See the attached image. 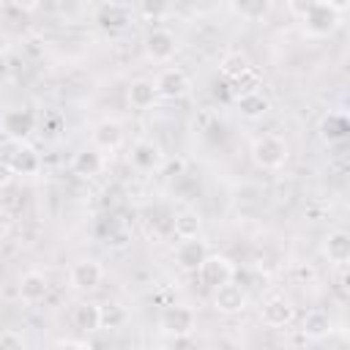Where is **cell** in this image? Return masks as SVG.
Listing matches in <instances>:
<instances>
[{
    "instance_id": "obj_1",
    "label": "cell",
    "mask_w": 350,
    "mask_h": 350,
    "mask_svg": "<svg viewBox=\"0 0 350 350\" xmlns=\"http://www.w3.org/2000/svg\"><path fill=\"white\" fill-rule=\"evenodd\" d=\"M295 11H301L304 30H306L312 38H325V36L336 33V27L342 25V14L347 11V3L314 0V3L295 5Z\"/></svg>"
},
{
    "instance_id": "obj_2",
    "label": "cell",
    "mask_w": 350,
    "mask_h": 350,
    "mask_svg": "<svg viewBox=\"0 0 350 350\" xmlns=\"http://www.w3.org/2000/svg\"><path fill=\"white\" fill-rule=\"evenodd\" d=\"M287 142L276 134H262L252 142V159L262 170H279L287 161Z\"/></svg>"
},
{
    "instance_id": "obj_3",
    "label": "cell",
    "mask_w": 350,
    "mask_h": 350,
    "mask_svg": "<svg viewBox=\"0 0 350 350\" xmlns=\"http://www.w3.org/2000/svg\"><path fill=\"white\" fill-rule=\"evenodd\" d=\"M194 323H197L194 309H191V306H183V304H170V306H164V309H161V317H159L161 331H164L167 336H175V339L189 336V334L194 331Z\"/></svg>"
},
{
    "instance_id": "obj_4",
    "label": "cell",
    "mask_w": 350,
    "mask_h": 350,
    "mask_svg": "<svg viewBox=\"0 0 350 350\" xmlns=\"http://www.w3.org/2000/svg\"><path fill=\"white\" fill-rule=\"evenodd\" d=\"M232 276H235V268L224 254H208L202 260V265L197 268V279L202 282L205 290H216L221 284H230Z\"/></svg>"
},
{
    "instance_id": "obj_5",
    "label": "cell",
    "mask_w": 350,
    "mask_h": 350,
    "mask_svg": "<svg viewBox=\"0 0 350 350\" xmlns=\"http://www.w3.org/2000/svg\"><path fill=\"white\" fill-rule=\"evenodd\" d=\"M36 123H38V118H36V112L30 109V107H14V109H5L3 112V118H0V126H3V131L11 137V139H27L33 131H36Z\"/></svg>"
},
{
    "instance_id": "obj_6",
    "label": "cell",
    "mask_w": 350,
    "mask_h": 350,
    "mask_svg": "<svg viewBox=\"0 0 350 350\" xmlns=\"http://www.w3.org/2000/svg\"><path fill=\"white\" fill-rule=\"evenodd\" d=\"M101 282H104V268H101V262L93 260V257L77 260V262L71 265V271H68V284H71L74 290H79V293H90V290H96Z\"/></svg>"
},
{
    "instance_id": "obj_7",
    "label": "cell",
    "mask_w": 350,
    "mask_h": 350,
    "mask_svg": "<svg viewBox=\"0 0 350 350\" xmlns=\"http://www.w3.org/2000/svg\"><path fill=\"white\" fill-rule=\"evenodd\" d=\"M153 88H156V96L159 98H180L189 93V77L183 68L178 66H167L156 74L153 79Z\"/></svg>"
},
{
    "instance_id": "obj_8",
    "label": "cell",
    "mask_w": 350,
    "mask_h": 350,
    "mask_svg": "<svg viewBox=\"0 0 350 350\" xmlns=\"http://www.w3.org/2000/svg\"><path fill=\"white\" fill-rule=\"evenodd\" d=\"M145 52H148V57L153 63H167L178 52V38L170 30H164V27H153L145 36Z\"/></svg>"
},
{
    "instance_id": "obj_9",
    "label": "cell",
    "mask_w": 350,
    "mask_h": 350,
    "mask_svg": "<svg viewBox=\"0 0 350 350\" xmlns=\"http://www.w3.org/2000/svg\"><path fill=\"white\" fill-rule=\"evenodd\" d=\"M293 317H295V306L284 295H271L260 306V320L268 328H284V325L293 323Z\"/></svg>"
},
{
    "instance_id": "obj_10",
    "label": "cell",
    "mask_w": 350,
    "mask_h": 350,
    "mask_svg": "<svg viewBox=\"0 0 350 350\" xmlns=\"http://www.w3.org/2000/svg\"><path fill=\"white\" fill-rule=\"evenodd\" d=\"M208 257V246L202 238H189V241H180L178 249H175V262L180 271L186 273H197V268L202 265V260Z\"/></svg>"
},
{
    "instance_id": "obj_11",
    "label": "cell",
    "mask_w": 350,
    "mask_h": 350,
    "mask_svg": "<svg viewBox=\"0 0 350 350\" xmlns=\"http://www.w3.org/2000/svg\"><path fill=\"white\" fill-rule=\"evenodd\" d=\"M246 304H249V298H246L243 287H238L232 282L213 290V309L221 314H241L246 309Z\"/></svg>"
},
{
    "instance_id": "obj_12",
    "label": "cell",
    "mask_w": 350,
    "mask_h": 350,
    "mask_svg": "<svg viewBox=\"0 0 350 350\" xmlns=\"http://www.w3.org/2000/svg\"><path fill=\"white\" fill-rule=\"evenodd\" d=\"M123 126L118 123V120H112V118H104V120H98L96 126H93V134H90V139H93V148L101 153V150H118L120 145H123Z\"/></svg>"
},
{
    "instance_id": "obj_13",
    "label": "cell",
    "mask_w": 350,
    "mask_h": 350,
    "mask_svg": "<svg viewBox=\"0 0 350 350\" xmlns=\"http://www.w3.org/2000/svg\"><path fill=\"white\" fill-rule=\"evenodd\" d=\"M129 159H131V164H134L137 170H142V172H153V170H159L161 161H164L161 148H159L153 139H139V142H134Z\"/></svg>"
},
{
    "instance_id": "obj_14",
    "label": "cell",
    "mask_w": 350,
    "mask_h": 350,
    "mask_svg": "<svg viewBox=\"0 0 350 350\" xmlns=\"http://www.w3.org/2000/svg\"><path fill=\"white\" fill-rule=\"evenodd\" d=\"M16 290H19V298L25 304H38L49 293V282H46V276L41 271H25L19 276V287Z\"/></svg>"
},
{
    "instance_id": "obj_15",
    "label": "cell",
    "mask_w": 350,
    "mask_h": 350,
    "mask_svg": "<svg viewBox=\"0 0 350 350\" xmlns=\"http://www.w3.org/2000/svg\"><path fill=\"white\" fill-rule=\"evenodd\" d=\"M331 331H334V320H331V314L323 312V309H309V312L304 314V320H301V334H304L306 339H312V342L325 339Z\"/></svg>"
},
{
    "instance_id": "obj_16",
    "label": "cell",
    "mask_w": 350,
    "mask_h": 350,
    "mask_svg": "<svg viewBox=\"0 0 350 350\" xmlns=\"http://www.w3.org/2000/svg\"><path fill=\"white\" fill-rule=\"evenodd\" d=\"M96 22L104 30H123L131 22V8L123 5V3H104L96 11Z\"/></svg>"
},
{
    "instance_id": "obj_17",
    "label": "cell",
    "mask_w": 350,
    "mask_h": 350,
    "mask_svg": "<svg viewBox=\"0 0 350 350\" xmlns=\"http://www.w3.org/2000/svg\"><path fill=\"white\" fill-rule=\"evenodd\" d=\"M323 254L334 265H345L350 260V235L345 230H334L323 238Z\"/></svg>"
},
{
    "instance_id": "obj_18",
    "label": "cell",
    "mask_w": 350,
    "mask_h": 350,
    "mask_svg": "<svg viewBox=\"0 0 350 350\" xmlns=\"http://www.w3.org/2000/svg\"><path fill=\"white\" fill-rule=\"evenodd\" d=\"M8 167L14 175H38L41 172V156L30 145H19L8 156Z\"/></svg>"
},
{
    "instance_id": "obj_19",
    "label": "cell",
    "mask_w": 350,
    "mask_h": 350,
    "mask_svg": "<svg viewBox=\"0 0 350 350\" xmlns=\"http://www.w3.org/2000/svg\"><path fill=\"white\" fill-rule=\"evenodd\" d=\"M101 167H104V159L96 148H82L71 159V172L79 178H96L101 172Z\"/></svg>"
},
{
    "instance_id": "obj_20",
    "label": "cell",
    "mask_w": 350,
    "mask_h": 350,
    "mask_svg": "<svg viewBox=\"0 0 350 350\" xmlns=\"http://www.w3.org/2000/svg\"><path fill=\"white\" fill-rule=\"evenodd\" d=\"M317 131H320L323 142H328V145H336V142H342V139L347 137V131H350V123H347V118H345L342 112H328V115L320 120Z\"/></svg>"
},
{
    "instance_id": "obj_21",
    "label": "cell",
    "mask_w": 350,
    "mask_h": 350,
    "mask_svg": "<svg viewBox=\"0 0 350 350\" xmlns=\"http://www.w3.org/2000/svg\"><path fill=\"white\" fill-rule=\"evenodd\" d=\"M71 325L79 331V334H96L101 325H98V304L93 301H82L74 306L71 312Z\"/></svg>"
},
{
    "instance_id": "obj_22",
    "label": "cell",
    "mask_w": 350,
    "mask_h": 350,
    "mask_svg": "<svg viewBox=\"0 0 350 350\" xmlns=\"http://www.w3.org/2000/svg\"><path fill=\"white\" fill-rule=\"evenodd\" d=\"M235 107H238V112H241L246 120H257V118H262V115L271 109V101H268L260 90H252V93L238 96V98H235Z\"/></svg>"
},
{
    "instance_id": "obj_23",
    "label": "cell",
    "mask_w": 350,
    "mask_h": 350,
    "mask_svg": "<svg viewBox=\"0 0 350 350\" xmlns=\"http://www.w3.org/2000/svg\"><path fill=\"white\" fill-rule=\"evenodd\" d=\"M156 88H153V79H134L129 85V104L134 109H150L156 104Z\"/></svg>"
},
{
    "instance_id": "obj_24",
    "label": "cell",
    "mask_w": 350,
    "mask_h": 350,
    "mask_svg": "<svg viewBox=\"0 0 350 350\" xmlns=\"http://www.w3.org/2000/svg\"><path fill=\"white\" fill-rule=\"evenodd\" d=\"M200 230H202V219H200L197 211H180V213H175V219H172V232H175L180 241L200 238Z\"/></svg>"
},
{
    "instance_id": "obj_25",
    "label": "cell",
    "mask_w": 350,
    "mask_h": 350,
    "mask_svg": "<svg viewBox=\"0 0 350 350\" xmlns=\"http://www.w3.org/2000/svg\"><path fill=\"white\" fill-rule=\"evenodd\" d=\"M129 320V312L120 304H98V325L112 331V328H123Z\"/></svg>"
},
{
    "instance_id": "obj_26",
    "label": "cell",
    "mask_w": 350,
    "mask_h": 350,
    "mask_svg": "<svg viewBox=\"0 0 350 350\" xmlns=\"http://www.w3.org/2000/svg\"><path fill=\"white\" fill-rule=\"evenodd\" d=\"M249 68H252V66H249V60H246L243 55H230V57L221 63V74H224L230 82H238Z\"/></svg>"
},
{
    "instance_id": "obj_27",
    "label": "cell",
    "mask_w": 350,
    "mask_h": 350,
    "mask_svg": "<svg viewBox=\"0 0 350 350\" xmlns=\"http://www.w3.org/2000/svg\"><path fill=\"white\" fill-rule=\"evenodd\" d=\"M268 3H262V0H257V3H235L232 5V11L235 14H241V16H246V19H260V16H265L268 14Z\"/></svg>"
},
{
    "instance_id": "obj_28",
    "label": "cell",
    "mask_w": 350,
    "mask_h": 350,
    "mask_svg": "<svg viewBox=\"0 0 350 350\" xmlns=\"http://www.w3.org/2000/svg\"><path fill=\"white\" fill-rule=\"evenodd\" d=\"M0 350H25V339L16 331H3L0 334Z\"/></svg>"
},
{
    "instance_id": "obj_29",
    "label": "cell",
    "mask_w": 350,
    "mask_h": 350,
    "mask_svg": "<svg viewBox=\"0 0 350 350\" xmlns=\"http://www.w3.org/2000/svg\"><path fill=\"white\" fill-rule=\"evenodd\" d=\"M55 350H88L85 342H77V339H63L55 345Z\"/></svg>"
},
{
    "instance_id": "obj_30",
    "label": "cell",
    "mask_w": 350,
    "mask_h": 350,
    "mask_svg": "<svg viewBox=\"0 0 350 350\" xmlns=\"http://www.w3.org/2000/svg\"><path fill=\"white\" fill-rule=\"evenodd\" d=\"M213 350H243L235 339H219L216 345H213Z\"/></svg>"
},
{
    "instance_id": "obj_31",
    "label": "cell",
    "mask_w": 350,
    "mask_h": 350,
    "mask_svg": "<svg viewBox=\"0 0 350 350\" xmlns=\"http://www.w3.org/2000/svg\"><path fill=\"white\" fill-rule=\"evenodd\" d=\"M8 230H11V216H8V213L0 208V238H3Z\"/></svg>"
},
{
    "instance_id": "obj_32",
    "label": "cell",
    "mask_w": 350,
    "mask_h": 350,
    "mask_svg": "<svg viewBox=\"0 0 350 350\" xmlns=\"http://www.w3.org/2000/svg\"><path fill=\"white\" fill-rule=\"evenodd\" d=\"M8 44H11V41H8V36H5V30L0 27V55H5V52H8Z\"/></svg>"
}]
</instances>
